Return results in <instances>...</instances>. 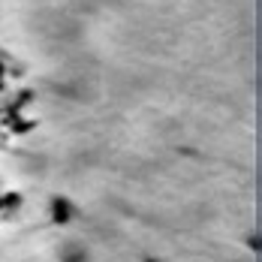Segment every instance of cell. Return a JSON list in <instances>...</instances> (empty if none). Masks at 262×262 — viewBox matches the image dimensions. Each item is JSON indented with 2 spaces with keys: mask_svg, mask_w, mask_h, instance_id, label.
Here are the masks:
<instances>
[{
  "mask_svg": "<svg viewBox=\"0 0 262 262\" xmlns=\"http://www.w3.org/2000/svg\"><path fill=\"white\" fill-rule=\"evenodd\" d=\"M55 217L58 220H69L66 217V202H55Z\"/></svg>",
  "mask_w": 262,
  "mask_h": 262,
  "instance_id": "1",
  "label": "cell"
}]
</instances>
